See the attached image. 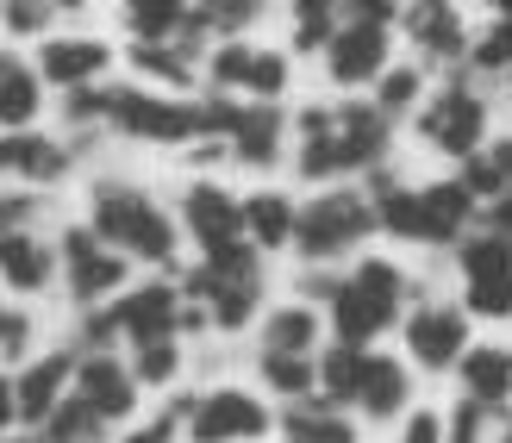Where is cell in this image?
<instances>
[{"label": "cell", "mask_w": 512, "mask_h": 443, "mask_svg": "<svg viewBox=\"0 0 512 443\" xmlns=\"http://www.w3.org/2000/svg\"><path fill=\"white\" fill-rule=\"evenodd\" d=\"M400 306H406V269L388 263V256H363L350 281H338V294H331V331L344 344L369 350L381 331L400 325Z\"/></svg>", "instance_id": "obj_1"}, {"label": "cell", "mask_w": 512, "mask_h": 443, "mask_svg": "<svg viewBox=\"0 0 512 443\" xmlns=\"http://www.w3.org/2000/svg\"><path fill=\"white\" fill-rule=\"evenodd\" d=\"M194 300H207V312L219 319V331L250 325L256 300H263V256H256L244 238L232 244H207V269L188 281Z\"/></svg>", "instance_id": "obj_2"}, {"label": "cell", "mask_w": 512, "mask_h": 443, "mask_svg": "<svg viewBox=\"0 0 512 443\" xmlns=\"http://www.w3.org/2000/svg\"><path fill=\"white\" fill-rule=\"evenodd\" d=\"M413 125H419V138L438 150V156H450V163H469V156L494 138V132H488V100L469 88L463 69H456L444 88L425 94V107H419Z\"/></svg>", "instance_id": "obj_3"}, {"label": "cell", "mask_w": 512, "mask_h": 443, "mask_svg": "<svg viewBox=\"0 0 512 443\" xmlns=\"http://www.w3.org/2000/svg\"><path fill=\"white\" fill-rule=\"evenodd\" d=\"M369 231H381V219H375V200H369L363 188H325V194L300 213L294 244H300L306 263H331V256L356 250Z\"/></svg>", "instance_id": "obj_4"}, {"label": "cell", "mask_w": 512, "mask_h": 443, "mask_svg": "<svg viewBox=\"0 0 512 443\" xmlns=\"http://www.w3.org/2000/svg\"><path fill=\"white\" fill-rule=\"evenodd\" d=\"M94 231L132 256H150V263H169V250H175V225L138 188H113V181L94 188Z\"/></svg>", "instance_id": "obj_5"}, {"label": "cell", "mask_w": 512, "mask_h": 443, "mask_svg": "<svg viewBox=\"0 0 512 443\" xmlns=\"http://www.w3.org/2000/svg\"><path fill=\"white\" fill-rule=\"evenodd\" d=\"M400 325H406V356H413L425 375L456 369L463 350H469V312H463V300H425L419 312H406Z\"/></svg>", "instance_id": "obj_6"}, {"label": "cell", "mask_w": 512, "mask_h": 443, "mask_svg": "<svg viewBox=\"0 0 512 443\" xmlns=\"http://www.w3.org/2000/svg\"><path fill=\"white\" fill-rule=\"evenodd\" d=\"M107 119L119 125V132L150 138V144H175V138L207 132L200 107H182V100H157V94H144V88H113V94H107Z\"/></svg>", "instance_id": "obj_7"}, {"label": "cell", "mask_w": 512, "mask_h": 443, "mask_svg": "<svg viewBox=\"0 0 512 443\" xmlns=\"http://www.w3.org/2000/svg\"><path fill=\"white\" fill-rule=\"evenodd\" d=\"M400 32L425 63H469V19L456 0H400Z\"/></svg>", "instance_id": "obj_8"}, {"label": "cell", "mask_w": 512, "mask_h": 443, "mask_svg": "<svg viewBox=\"0 0 512 443\" xmlns=\"http://www.w3.org/2000/svg\"><path fill=\"white\" fill-rule=\"evenodd\" d=\"M475 219H481V200L469 194L463 175H444V181H425L419 188V244L456 250L475 231Z\"/></svg>", "instance_id": "obj_9"}, {"label": "cell", "mask_w": 512, "mask_h": 443, "mask_svg": "<svg viewBox=\"0 0 512 443\" xmlns=\"http://www.w3.org/2000/svg\"><path fill=\"white\" fill-rule=\"evenodd\" d=\"M394 63H388V25H363V19H344L338 38L325 44V75L338 88H369L381 82Z\"/></svg>", "instance_id": "obj_10"}, {"label": "cell", "mask_w": 512, "mask_h": 443, "mask_svg": "<svg viewBox=\"0 0 512 443\" xmlns=\"http://www.w3.org/2000/svg\"><path fill=\"white\" fill-rule=\"evenodd\" d=\"M188 431H194V443H250L269 431V406L238 394V387H219V394H200Z\"/></svg>", "instance_id": "obj_11"}, {"label": "cell", "mask_w": 512, "mask_h": 443, "mask_svg": "<svg viewBox=\"0 0 512 443\" xmlns=\"http://www.w3.org/2000/svg\"><path fill=\"white\" fill-rule=\"evenodd\" d=\"M213 82L219 88H250L275 100L288 88V57H275V50H256V44H219L213 50Z\"/></svg>", "instance_id": "obj_12"}, {"label": "cell", "mask_w": 512, "mask_h": 443, "mask_svg": "<svg viewBox=\"0 0 512 443\" xmlns=\"http://www.w3.org/2000/svg\"><path fill=\"white\" fill-rule=\"evenodd\" d=\"M100 244H107L100 231H69V238H63V256H69V288H75V300H100L107 288H119V275H125L119 250H100Z\"/></svg>", "instance_id": "obj_13"}, {"label": "cell", "mask_w": 512, "mask_h": 443, "mask_svg": "<svg viewBox=\"0 0 512 443\" xmlns=\"http://www.w3.org/2000/svg\"><path fill=\"white\" fill-rule=\"evenodd\" d=\"M456 375H463V394L506 412L512 406V350L506 344H469L463 362H456Z\"/></svg>", "instance_id": "obj_14"}, {"label": "cell", "mask_w": 512, "mask_h": 443, "mask_svg": "<svg viewBox=\"0 0 512 443\" xmlns=\"http://www.w3.org/2000/svg\"><path fill=\"white\" fill-rule=\"evenodd\" d=\"M406 400H413V369L400 356H369L363 387H356V412L363 419H400Z\"/></svg>", "instance_id": "obj_15"}, {"label": "cell", "mask_w": 512, "mask_h": 443, "mask_svg": "<svg viewBox=\"0 0 512 443\" xmlns=\"http://www.w3.org/2000/svg\"><path fill=\"white\" fill-rule=\"evenodd\" d=\"M75 394H82L100 419H125L138 406V375H125L113 356H88L82 375H75Z\"/></svg>", "instance_id": "obj_16"}, {"label": "cell", "mask_w": 512, "mask_h": 443, "mask_svg": "<svg viewBox=\"0 0 512 443\" xmlns=\"http://www.w3.org/2000/svg\"><path fill=\"white\" fill-rule=\"evenodd\" d=\"M175 319H182V300H175L169 288H138L132 300H119L113 306V325L125 331V337H138V344H150V337H169L175 331Z\"/></svg>", "instance_id": "obj_17"}, {"label": "cell", "mask_w": 512, "mask_h": 443, "mask_svg": "<svg viewBox=\"0 0 512 443\" xmlns=\"http://www.w3.org/2000/svg\"><path fill=\"white\" fill-rule=\"evenodd\" d=\"M188 225H194L200 244H232L244 231V200H232L225 188H213V181H200L188 194Z\"/></svg>", "instance_id": "obj_18"}, {"label": "cell", "mask_w": 512, "mask_h": 443, "mask_svg": "<svg viewBox=\"0 0 512 443\" xmlns=\"http://www.w3.org/2000/svg\"><path fill=\"white\" fill-rule=\"evenodd\" d=\"M288 443H356V419L331 400H300L288 419H281Z\"/></svg>", "instance_id": "obj_19"}, {"label": "cell", "mask_w": 512, "mask_h": 443, "mask_svg": "<svg viewBox=\"0 0 512 443\" xmlns=\"http://www.w3.org/2000/svg\"><path fill=\"white\" fill-rule=\"evenodd\" d=\"M100 69H107V44H94V38H57V44H44V75H50V82H63V88H88Z\"/></svg>", "instance_id": "obj_20"}, {"label": "cell", "mask_w": 512, "mask_h": 443, "mask_svg": "<svg viewBox=\"0 0 512 443\" xmlns=\"http://www.w3.org/2000/svg\"><path fill=\"white\" fill-rule=\"evenodd\" d=\"M63 381H69V356H44L38 369H25L19 375V419L44 425L50 412L63 406Z\"/></svg>", "instance_id": "obj_21"}, {"label": "cell", "mask_w": 512, "mask_h": 443, "mask_svg": "<svg viewBox=\"0 0 512 443\" xmlns=\"http://www.w3.org/2000/svg\"><path fill=\"white\" fill-rule=\"evenodd\" d=\"M363 369H369V350H363V344H344V337H338V344L319 356V400H331V406H356Z\"/></svg>", "instance_id": "obj_22"}, {"label": "cell", "mask_w": 512, "mask_h": 443, "mask_svg": "<svg viewBox=\"0 0 512 443\" xmlns=\"http://www.w3.org/2000/svg\"><path fill=\"white\" fill-rule=\"evenodd\" d=\"M275 150H281V107L275 100H256V107H244L238 132H232V156L263 169V163H275Z\"/></svg>", "instance_id": "obj_23"}, {"label": "cell", "mask_w": 512, "mask_h": 443, "mask_svg": "<svg viewBox=\"0 0 512 443\" xmlns=\"http://www.w3.org/2000/svg\"><path fill=\"white\" fill-rule=\"evenodd\" d=\"M0 275H7L19 294H38L50 281V250L38 238H25V231H0Z\"/></svg>", "instance_id": "obj_24"}, {"label": "cell", "mask_w": 512, "mask_h": 443, "mask_svg": "<svg viewBox=\"0 0 512 443\" xmlns=\"http://www.w3.org/2000/svg\"><path fill=\"white\" fill-rule=\"evenodd\" d=\"M294 225H300V213H294V200L288 194H250L244 200V231L263 250H281L294 238Z\"/></svg>", "instance_id": "obj_25"}, {"label": "cell", "mask_w": 512, "mask_h": 443, "mask_svg": "<svg viewBox=\"0 0 512 443\" xmlns=\"http://www.w3.org/2000/svg\"><path fill=\"white\" fill-rule=\"evenodd\" d=\"M69 169V156L50 138H0V175H32V181H57Z\"/></svg>", "instance_id": "obj_26"}, {"label": "cell", "mask_w": 512, "mask_h": 443, "mask_svg": "<svg viewBox=\"0 0 512 443\" xmlns=\"http://www.w3.org/2000/svg\"><path fill=\"white\" fill-rule=\"evenodd\" d=\"M263 350L313 356V350H319V312H313V306H281V312H269V325H263Z\"/></svg>", "instance_id": "obj_27"}, {"label": "cell", "mask_w": 512, "mask_h": 443, "mask_svg": "<svg viewBox=\"0 0 512 443\" xmlns=\"http://www.w3.org/2000/svg\"><path fill=\"white\" fill-rule=\"evenodd\" d=\"M463 181H469V194L475 200H494L512 188V138H488L469 163H463Z\"/></svg>", "instance_id": "obj_28"}, {"label": "cell", "mask_w": 512, "mask_h": 443, "mask_svg": "<svg viewBox=\"0 0 512 443\" xmlns=\"http://www.w3.org/2000/svg\"><path fill=\"white\" fill-rule=\"evenodd\" d=\"M463 312L469 319H512V269L500 275H463Z\"/></svg>", "instance_id": "obj_29"}, {"label": "cell", "mask_w": 512, "mask_h": 443, "mask_svg": "<svg viewBox=\"0 0 512 443\" xmlns=\"http://www.w3.org/2000/svg\"><path fill=\"white\" fill-rule=\"evenodd\" d=\"M263 381L288 400H306L319 394V362L313 356H281V350H263Z\"/></svg>", "instance_id": "obj_30"}, {"label": "cell", "mask_w": 512, "mask_h": 443, "mask_svg": "<svg viewBox=\"0 0 512 443\" xmlns=\"http://www.w3.org/2000/svg\"><path fill=\"white\" fill-rule=\"evenodd\" d=\"M419 100H425V75H419L413 63H400V69H388V75L375 82V107L388 113V119L419 113Z\"/></svg>", "instance_id": "obj_31"}, {"label": "cell", "mask_w": 512, "mask_h": 443, "mask_svg": "<svg viewBox=\"0 0 512 443\" xmlns=\"http://www.w3.org/2000/svg\"><path fill=\"white\" fill-rule=\"evenodd\" d=\"M469 69H481V75H512V13H494L488 32H475Z\"/></svg>", "instance_id": "obj_32"}, {"label": "cell", "mask_w": 512, "mask_h": 443, "mask_svg": "<svg viewBox=\"0 0 512 443\" xmlns=\"http://www.w3.org/2000/svg\"><path fill=\"white\" fill-rule=\"evenodd\" d=\"M38 113V82L13 57H0V125H25Z\"/></svg>", "instance_id": "obj_33"}, {"label": "cell", "mask_w": 512, "mask_h": 443, "mask_svg": "<svg viewBox=\"0 0 512 443\" xmlns=\"http://www.w3.org/2000/svg\"><path fill=\"white\" fill-rule=\"evenodd\" d=\"M182 7L188 0H125V19H132L138 38H169L182 25Z\"/></svg>", "instance_id": "obj_34"}, {"label": "cell", "mask_w": 512, "mask_h": 443, "mask_svg": "<svg viewBox=\"0 0 512 443\" xmlns=\"http://www.w3.org/2000/svg\"><path fill=\"white\" fill-rule=\"evenodd\" d=\"M100 425H107V419H100V412L75 394V400H63L57 412H50V443H88Z\"/></svg>", "instance_id": "obj_35"}, {"label": "cell", "mask_w": 512, "mask_h": 443, "mask_svg": "<svg viewBox=\"0 0 512 443\" xmlns=\"http://www.w3.org/2000/svg\"><path fill=\"white\" fill-rule=\"evenodd\" d=\"M488 419H500V412L463 394L450 406V419H444V443H488Z\"/></svg>", "instance_id": "obj_36"}, {"label": "cell", "mask_w": 512, "mask_h": 443, "mask_svg": "<svg viewBox=\"0 0 512 443\" xmlns=\"http://www.w3.org/2000/svg\"><path fill=\"white\" fill-rule=\"evenodd\" d=\"M132 63H138L144 75H163V82H175V88H182L188 75H194V69H188V57H182V50H163L157 38H138V44H132Z\"/></svg>", "instance_id": "obj_37"}, {"label": "cell", "mask_w": 512, "mask_h": 443, "mask_svg": "<svg viewBox=\"0 0 512 443\" xmlns=\"http://www.w3.org/2000/svg\"><path fill=\"white\" fill-rule=\"evenodd\" d=\"M169 375H175V337L138 344V381H169Z\"/></svg>", "instance_id": "obj_38"}, {"label": "cell", "mask_w": 512, "mask_h": 443, "mask_svg": "<svg viewBox=\"0 0 512 443\" xmlns=\"http://www.w3.org/2000/svg\"><path fill=\"white\" fill-rule=\"evenodd\" d=\"M57 7V0H7L0 7V19L13 25V32H44V13Z\"/></svg>", "instance_id": "obj_39"}, {"label": "cell", "mask_w": 512, "mask_h": 443, "mask_svg": "<svg viewBox=\"0 0 512 443\" xmlns=\"http://www.w3.org/2000/svg\"><path fill=\"white\" fill-rule=\"evenodd\" d=\"M344 19H363V25H400V0H350L344 7Z\"/></svg>", "instance_id": "obj_40"}, {"label": "cell", "mask_w": 512, "mask_h": 443, "mask_svg": "<svg viewBox=\"0 0 512 443\" xmlns=\"http://www.w3.org/2000/svg\"><path fill=\"white\" fill-rule=\"evenodd\" d=\"M400 443H444V419H438V412H413V419H406L400 425Z\"/></svg>", "instance_id": "obj_41"}, {"label": "cell", "mask_w": 512, "mask_h": 443, "mask_svg": "<svg viewBox=\"0 0 512 443\" xmlns=\"http://www.w3.org/2000/svg\"><path fill=\"white\" fill-rule=\"evenodd\" d=\"M481 231H500V238H512V188L481 200Z\"/></svg>", "instance_id": "obj_42"}, {"label": "cell", "mask_w": 512, "mask_h": 443, "mask_svg": "<svg viewBox=\"0 0 512 443\" xmlns=\"http://www.w3.org/2000/svg\"><path fill=\"white\" fill-rule=\"evenodd\" d=\"M94 113H107V94L100 88H69V119H94Z\"/></svg>", "instance_id": "obj_43"}, {"label": "cell", "mask_w": 512, "mask_h": 443, "mask_svg": "<svg viewBox=\"0 0 512 443\" xmlns=\"http://www.w3.org/2000/svg\"><path fill=\"white\" fill-rule=\"evenodd\" d=\"M25 331H32L25 319H13V312H0V356H19V350H25Z\"/></svg>", "instance_id": "obj_44"}, {"label": "cell", "mask_w": 512, "mask_h": 443, "mask_svg": "<svg viewBox=\"0 0 512 443\" xmlns=\"http://www.w3.org/2000/svg\"><path fill=\"white\" fill-rule=\"evenodd\" d=\"M13 419H19V387H13L7 375H0V431H7Z\"/></svg>", "instance_id": "obj_45"}, {"label": "cell", "mask_w": 512, "mask_h": 443, "mask_svg": "<svg viewBox=\"0 0 512 443\" xmlns=\"http://www.w3.org/2000/svg\"><path fill=\"white\" fill-rule=\"evenodd\" d=\"M175 437V425L163 419V425H150V431H138V437H125V443H169Z\"/></svg>", "instance_id": "obj_46"}, {"label": "cell", "mask_w": 512, "mask_h": 443, "mask_svg": "<svg viewBox=\"0 0 512 443\" xmlns=\"http://www.w3.org/2000/svg\"><path fill=\"white\" fill-rule=\"evenodd\" d=\"M481 7H494V13H512V0H481Z\"/></svg>", "instance_id": "obj_47"}, {"label": "cell", "mask_w": 512, "mask_h": 443, "mask_svg": "<svg viewBox=\"0 0 512 443\" xmlns=\"http://www.w3.org/2000/svg\"><path fill=\"white\" fill-rule=\"evenodd\" d=\"M494 443H512V425H500V437H494Z\"/></svg>", "instance_id": "obj_48"}, {"label": "cell", "mask_w": 512, "mask_h": 443, "mask_svg": "<svg viewBox=\"0 0 512 443\" xmlns=\"http://www.w3.org/2000/svg\"><path fill=\"white\" fill-rule=\"evenodd\" d=\"M57 7H82V0H57Z\"/></svg>", "instance_id": "obj_49"}]
</instances>
